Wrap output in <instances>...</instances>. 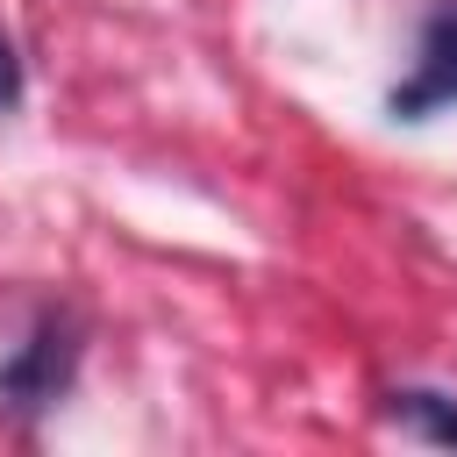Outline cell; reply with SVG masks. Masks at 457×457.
I'll return each mask as SVG.
<instances>
[{
	"label": "cell",
	"instance_id": "3957f363",
	"mask_svg": "<svg viewBox=\"0 0 457 457\" xmlns=\"http://www.w3.org/2000/svg\"><path fill=\"white\" fill-rule=\"evenodd\" d=\"M386 414L428 443H450L457 450V400L450 393H428V386H407V393H386Z\"/></svg>",
	"mask_w": 457,
	"mask_h": 457
},
{
	"label": "cell",
	"instance_id": "277c9868",
	"mask_svg": "<svg viewBox=\"0 0 457 457\" xmlns=\"http://www.w3.org/2000/svg\"><path fill=\"white\" fill-rule=\"evenodd\" d=\"M21 100V57H14V43H7V29H0V114Z\"/></svg>",
	"mask_w": 457,
	"mask_h": 457
},
{
	"label": "cell",
	"instance_id": "7a4b0ae2",
	"mask_svg": "<svg viewBox=\"0 0 457 457\" xmlns=\"http://www.w3.org/2000/svg\"><path fill=\"white\" fill-rule=\"evenodd\" d=\"M457 107V0H428L421 7V43H414V64L407 79L386 93V114L393 121H428Z\"/></svg>",
	"mask_w": 457,
	"mask_h": 457
},
{
	"label": "cell",
	"instance_id": "6da1fadb",
	"mask_svg": "<svg viewBox=\"0 0 457 457\" xmlns=\"http://www.w3.org/2000/svg\"><path fill=\"white\" fill-rule=\"evenodd\" d=\"M71 378H79V321L71 314H43L14 343V357L0 364V407L36 421V414H50L71 393Z\"/></svg>",
	"mask_w": 457,
	"mask_h": 457
}]
</instances>
